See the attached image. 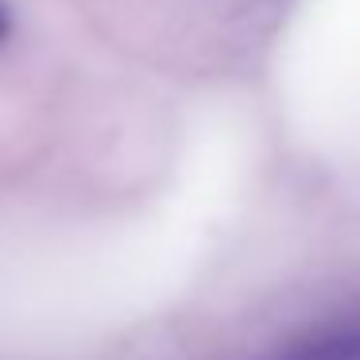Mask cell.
Instances as JSON below:
<instances>
[{
	"label": "cell",
	"mask_w": 360,
	"mask_h": 360,
	"mask_svg": "<svg viewBox=\"0 0 360 360\" xmlns=\"http://www.w3.org/2000/svg\"><path fill=\"white\" fill-rule=\"evenodd\" d=\"M264 360H360V318L321 326Z\"/></svg>",
	"instance_id": "cell-1"
},
{
	"label": "cell",
	"mask_w": 360,
	"mask_h": 360,
	"mask_svg": "<svg viewBox=\"0 0 360 360\" xmlns=\"http://www.w3.org/2000/svg\"><path fill=\"white\" fill-rule=\"evenodd\" d=\"M8 39H12V8L0 0V47H4Z\"/></svg>",
	"instance_id": "cell-2"
}]
</instances>
